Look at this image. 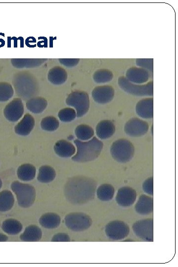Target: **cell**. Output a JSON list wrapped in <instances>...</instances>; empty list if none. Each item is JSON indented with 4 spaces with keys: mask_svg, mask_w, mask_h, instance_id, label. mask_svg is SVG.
Returning <instances> with one entry per match:
<instances>
[{
    "mask_svg": "<svg viewBox=\"0 0 178 267\" xmlns=\"http://www.w3.org/2000/svg\"><path fill=\"white\" fill-rule=\"evenodd\" d=\"M97 184L94 179L85 176L71 178L65 187V194L69 202L74 205H84L92 200Z\"/></svg>",
    "mask_w": 178,
    "mask_h": 267,
    "instance_id": "obj_1",
    "label": "cell"
},
{
    "mask_svg": "<svg viewBox=\"0 0 178 267\" xmlns=\"http://www.w3.org/2000/svg\"><path fill=\"white\" fill-rule=\"evenodd\" d=\"M77 151L72 160L77 162H87L97 159L103 149V144L96 137L88 142H82L79 140L75 141Z\"/></svg>",
    "mask_w": 178,
    "mask_h": 267,
    "instance_id": "obj_2",
    "label": "cell"
},
{
    "mask_svg": "<svg viewBox=\"0 0 178 267\" xmlns=\"http://www.w3.org/2000/svg\"><path fill=\"white\" fill-rule=\"evenodd\" d=\"M13 84L17 95L23 99H30L38 93V84L30 74L19 73L14 77Z\"/></svg>",
    "mask_w": 178,
    "mask_h": 267,
    "instance_id": "obj_3",
    "label": "cell"
},
{
    "mask_svg": "<svg viewBox=\"0 0 178 267\" xmlns=\"http://www.w3.org/2000/svg\"><path fill=\"white\" fill-rule=\"evenodd\" d=\"M110 154L116 161L127 163L134 157L135 148L130 141L125 139H119L112 144Z\"/></svg>",
    "mask_w": 178,
    "mask_h": 267,
    "instance_id": "obj_4",
    "label": "cell"
},
{
    "mask_svg": "<svg viewBox=\"0 0 178 267\" xmlns=\"http://www.w3.org/2000/svg\"><path fill=\"white\" fill-rule=\"evenodd\" d=\"M11 188L17 196L19 205L23 208H28L34 203L36 191L31 185L15 181L11 185Z\"/></svg>",
    "mask_w": 178,
    "mask_h": 267,
    "instance_id": "obj_5",
    "label": "cell"
},
{
    "mask_svg": "<svg viewBox=\"0 0 178 267\" xmlns=\"http://www.w3.org/2000/svg\"><path fill=\"white\" fill-rule=\"evenodd\" d=\"M118 85L126 92L136 96H152L153 94V81L144 85H137L130 82L126 77L118 79Z\"/></svg>",
    "mask_w": 178,
    "mask_h": 267,
    "instance_id": "obj_6",
    "label": "cell"
},
{
    "mask_svg": "<svg viewBox=\"0 0 178 267\" xmlns=\"http://www.w3.org/2000/svg\"><path fill=\"white\" fill-rule=\"evenodd\" d=\"M66 103L76 109L77 117H82L85 115L89 109L90 100L88 94L83 91L73 92L68 97Z\"/></svg>",
    "mask_w": 178,
    "mask_h": 267,
    "instance_id": "obj_7",
    "label": "cell"
},
{
    "mask_svg": "<svg viewBox=\"0 0 178 267\" xmlns=\"http://www.w3.org/2000/svg\"><path fill=\"white\" fill-rule=\"evenodd\" d=\"M65 224L70 230L75 232H82L88 230L92 224L91 217L83 213H71L65 218Z\"/></svg>",
    "mask_w": 178,
    "mask_h": 267,
    "instance_id": "obj_8",
    "label": "cell"
},
{
    "mask_svg": "<svg viewBox=\"0 0 178 267\" xmlns=\"http://www.w3.org/2000/svg\"><path fill=\"white\" fill-rule=\"evenodd\" d=\"M130 232L128 225L122 221L115 220L109 222L105 227L107 237L112 240H122L128 236Z\"/></svg>",
    "mask_w": 178,
    "mask_h": 267,
    "instance_id": "obj_9",
    "label": "cell"
},
{
    "mask_svg": "<svg viewBox=\"0 0 178 267\" xmlns=\"http://www.w3.org/2000/svg\"><path fill=\"white\" fill-rule=\"evenodd\" d=\"M135 235L141 239L147 241L153 240V221L147 219L137 221L133 226Z\"/></svg>",
    "mask_w": 178,
    "mask_h": 267,
    "instance_id": "obj_10",
    "label": "cell"
},
{
    "mask_svg": "<svg viewBox=\"0 0 178 267\" xmlns=\"http://www.w3.org/2000/svg\"><path fill=\"white\" fill-rule=\"evenodd\" d=\"M149 128V124L146 121L138 118H133L126 123L125 131L129 136L140 137L147 134Z\"/></svg>",
    "mask_w": 178,
    "mask_h": 267,
    "instance_id": "obj_11",
    "label": "cell"
},
{
    "mask_svg": "<svg viewBox=\"0 0 178 267\" xmlns=\"http://www.w3.org/2000/svg\"><path fill=\"white\" fill-rule=\"evenodd\" d=\"M137 198L136 190L129 187H124L118 190L116 201L119 206L129 207L135 202Z\"/></svg>",
    "mask_w": 178,
    "mask_h": 267,
    "instance_id": "obj_12",
    "label": "cell"
},
{
    "mask_svg": "<svg viewBox=\"0 0 178 267\" xmlns=\"http://www.w3.org/2000/svg\"><path fill=\"white\" fill-rule=\"evenodd\" d=\"M24 107L22 100L16 98L5 107L4 113L6 118L11 122L18 121L23 115Z\"/></svg>",
    "mask_w": 178,
    "mask_h": 267,
    "instance_id": "obj_13",
    "label": "cell"
},
{
    "mask_svg": "<svg viewBox=\"0 0 178 267\" xmlns=\"http://www.w3.org/2000/svg\"><path fill=\"white\" fill-rule=\"evenodd\" d=\"M114 90L109 85H102L94 89L92 95L94 100L100 104H105L110 102L114 96Z\"/></svg>",
    "mask_w": 178,
    "mask_h": 267,
    "instance_id": "obj_14",
    "label": "cell"
},
{
    "mask_svg": "<svg viewBox=\"0 0 178 267\" xmlns=\"http://www.w3.org/2000/svg\"><path fill=\"white\" fill-rule=\"evenodd\" d=\"M126 78L132 83L141 84L148 81L150 74L147 70L133 67L127 71Z\"/></svg>",
    "mask_w": 178,
    "mask_h": 267,
    "instance_id": "obj_15",
    "label": "cell"
},
{
    "mask_svg": "<svg viewBox=\"0 0 178 267\" xmlns=\"http://www.w3.org/2000/svg\"><path fill=\"white\" fill-rule=\"evenodd\" d=\"M96 130L97 135L100 139H107L113 135L115 132V126L112 121L104 120L98 124Z\"/></svg>",
    "mask_w": 178,
    "mask_h": 267,
    "instance_id": "obj_16",
    "label": "cell"
},
{
    "mask_svg": "<svg viewBox=\"0 0 178 267\" xmlns=\"http://www.w3.org/2000/svg\"><path fill=\"white\" fill-rule=\"evenodd\" d=\"M136 112L141 117L151 119L153 117V99L147 98L138 102L136 107Z\"/></svg>",
    "mask_w": 178,
    "mask_h": 267,
    "instance_id": "obj_17",
    "label": "cell"
},
{
    "mask_svg": "<svg viewBox=\"0 0 178 267\" xmlns=\"http://www.w3.org/2000/svg\"><path fill=\"white\" fill-rule=\"evenodd\" d=\"M68 76V73L64 68L55 66L49 71L48 79L54 85H62L66 82Z\"/></svg>",
    "mask_w": 178,
    "mask_h": 267,
    "instance_id": "obj_18",
    "label": "cell"
},
{
    "mask_svg": "<svg viewBox=\"0 0 178 267\" xmlns=\"http://www.w3.org/2000/svg\"><path fill=\"white\" fill-rule=\"evenodd\" d=\"M153 209V198L145 194L141 195L135 206L136 212L139 214L147 215L152 214Z\"/></svg>",
    "mask_w": 178,
    "mask_h": 267,
    "instance_id": "obj_19",
    "label": "cell"
},
{
    "mask_svg": "<svg viewBox=\"0 0 178 267\" xmlns=\"http://www.w3.org/2000/svg\"><path fill=\"white\" fill-rule=\"evenodd\" d=\"M35 120L33 116L29 114H26L15 127V132L20 135H28L33 130Z\"/></svg>",
    "mask_w": 178,
    "mask_h": 267,
    "instance_id": "obj_20",
    "label": "cell"
},
{
    "mask_svg": "<svg viewBox=\"0 0 178 267\" xmlns=\"http://www.w3.org/2000/svg\"><path fill=\"white\" fill-rule=\"evenodd\" d=\"M54 151L59 157L70 158L75 155L76 148L71 143L66 140H60L55 143Z\"/></svg>",
    "mask_w": 178,
    "mask_h": 267,
    "instance_id": "obj_21",
    "label": "cell"
},
{
    "mask_svg": "<svg viewBox=\"0 0 178 267\" xmlns=\"http://www.w3.org/2000/svg\"><path fill=\"white\" fill-rule=\"evenodd\" d=\"M47 60L45 58H13L11 59V62L16 68H34L40 66Z\"/></svg>",
    "mask_w": 178,
    "mask_h": 267,
    "instance_id": "obj_22",
    "label": "cell"
},
{
    "mask_svg": "<svg viewBox=\"0 0 178 267\" xmlns=\"http://www.w3.org/2000/svg\"><path fill=\"white\" fill-rule=\"evenodd\" d=\"M60 216L54 213H47L43 214L39 219L40 225L44 228L53 229L57 228L60 225Z\"/></svg>",
    "mask_w": 178,
    "mask_h": 267,
    "instance_id": "obj_23",
    "label": "cell"
},
{
    "mask_svg": "<svg viewBox=\"0 0 178 267\" xmlns=\"http://www.w3.org/2000/svg\"><path fill=\"white\" fill-rule=\"evenodd\" d=\"M42 236L41 230L36 225L27 227L24 232L20 236L22 241L35 242L39 241Z\"/></svg>",
    "mask_w": 178,
    "mask_h": 267,
    "instance_id": "obj_24",
    "label": "cell"
},
{
    "mask_svg": "<svg viewBox=\"0 0 178 267\" xmlns=\"http://www.w3.org/2000/svg\"><path fill=\"white\" fill-rule=\"evenodd\" d=\"M15 203V198L12 192L5 190L0 192V212H6L11 210Z\"/></svg>",
    "mask_w": 178,
    "mask_h": 267,
    "instance_id": "obj_25",
    "label": "cell"
},
{
    "mask_svg": "<svg viewBox=\"0 0 178 267\" xmlns=\"http://www.w3.org/2000/svg\"><path fill=\"white\" fill-rule=\"evenodd\" d=\"M47 101L42 97H35L29 99L26 104L27 108L34 113H42L47 107Z\"/></svg>",
    "mask_w": 178,
    "mask_h": 267,
    "instance_id": "obj_26",
    "label": "cell"
},
{
    "mask_svg": "<svg viewBox=\"0 0 178 267\" xmlns=\"http://www.w3.org/2000/svg\"><path fill=\"white\" fill-rule=\"evenodd\" d=\"M35 167L30 164H24L20 166L17 171L19 179L23 181L32 180L36 175Z\"/></svg>",
    "mask_w": 178,
    "mask_h": 267,
    "instance_id": "obj_27",
    "label": "cell"
},
{
    "mask_svg": "<svg viewBox=\"0 0 178 267\" xmlns=\"http://www.w3.org/2000/svg\"><path fill=\"white\" fill-rule=\"evenodd\" d=\"M23 225L19 221L14 219H9L4 221L2 229L5 233L11 235L19 234L23 230Z\"/></svg>",
    "mask_w": 178,
    "mask_h": 267,
    "instance_id": "obj_28",
    "label": "cell"
},
{
    "mask_svg": "<svg viewBox=\"0 0 178 267\" xmlns=\"http://www.w3.org/2000/svg\"><path fill=\"white\" fill-rule=\"evenodd\" d=\"M114 187L110 184L101 185L97 190L98 198L103 202H107L111 200L114 195Z\"/></svg>",
    "mask_w": 178,
    "mask_h": 267,
    "instance_id": "obj_29",
    "label": "cell"
},
{
    "mask_svg": "<svg viewBox=\"0 0 178 267\" xmlns=\"http://www.w3.org/2000/svg\"><path fill=\"white\" fill-rule=\"evenodd\" d=\"M55 176V171L53 168L44 165L40 168L37 179L41 183H47L52 181Z\"/></svg>",
    "mask_w": 178,
    "mask_h": 267,
    "instance_id": "obj_30",
    "label": "cell"
},
{
    "mask_svg": "<svg viewBox=\"0 0 178 267\" xmlns=\"http://www.w3.org/2000/svg\"><path fill=\"white\" fill-rule=\"evenodd\" d=\"M76 137L81 141L90 139L94 135V131L90 126L82 124L78 126L75 131Z\"/></svg>",
    "mask_w": 178,
    "mask_h": 267,
    "instance_id": "obj_31",
    "label": "cell"
},
{
    "mask_svg": "<svg viewBox=\"0 0 178 267\" xmlns=\"http://www.w3.org/2000/svg\"><path fill=\"white\" fill-rule=\"evenodd\" d=\"M113 77L112 73L108 70L102 69L96 71L93 79L97 83H104L110 81Z\"/></svg>",
    "mask_w": 178,
    "mask_h": 267,
    "instance_id": "obj_32",
    "label": "cell"
},
{
    "mask_svg": "<svg viewBox=\"0 0 178 267\" xmlns=\"http://www.w3.org/2000/svg\"><path fill=\"white\" fill-rule=\"evenodd\" d=\"M14 89L9 83L0 82V102H6L14 95Z\"/></svg>",
    "mask_w": 178,
    "mask_h": 267,
    "instance_id": "obj_33",
    "label": "cell"
},
{
    "mask_svg": "<svg viewBox=\"0 0 178 267\" xmlns=\"http://www.w3.org/2000/svg\"><path fill=\"white\" fill-rule=\"evenodd\" d=\"M58 120L53 116H48L43 118L41 122L42 128L48 131H53L59 127Z\"/></svg>",
    "mask_w": 178,
    "mask_h": 267,
    "instance_id": "obj_34",
    "label": "cell"
},
{
    "mask_svg": "<svg viewBox=\"0 0 178 267\" xmlns=\"http://www.w3.org/2000/svg\"><path fill=\"white\" fill-rule=\"evenodd\" d=\"M58 116L62 121L69 122L76 119L77 113L73 108H65L59 111Z\"/></svg>",
    "mask_w": 178,
    "mask_h": 267,
    "instance_id": "obj_35",
    "label": "cell"
},
{
    "mask_svg": "<svg viewBox=\"0 0 178 267\" xmlns=\"http://www.w3.org/2000/svg\"><path fill=\"white\" fill-rule=\"evenodd\" d=\"M153 58H137L136 64L141 68L153 72Z\"/></svg>",
    "mask_w": 178,
    "mask_h": 267,
    "instance_id": "obj_36",
    "label": "cell"
},
{
    "mask_svg": "<svg viewBox=\"0 0 178 267\" xmlns=\"http://www.w3.org/2000/svg\"><path fill=\"white\" fill-rule=\"evenodd\" d=\"M143 189L147 194L153 195V178L147 179L143 184Z\"/></svg>",
    "mask_w": 178,
    "mask_h": 267,
    "instance_id": "obj_37",
    "label": "cell"
},
{
    "mask_svg": "<svg viewBox=\"0 0 178 267\" xmlns=\"http://www.w3.org/2000/svg\"><path fill=\"white\" fill-rule=\"evenodd\" d=\"M60 63L68 67V68H73L77 65L80 61L79 58H60L58 59Z\"/></svg>",
    "mask_w": 178,
    "mask_h": 267,
    "instance_id": "obj_38",
    "label": "cell"
},
{
    "mask_svg": "<svg viewBox=\"0 0 178 267\" xmlns=\"http://www.w3.org/2000/svg\"><path fill=\"white\" fill-rule=\"evenodd\" d=\"M71 240L70 236L65 233H58L55 234L51 239L53 242H69Z\"/></svg>",
    "mask_w": 178,
    "mask_h": 267,
    "instance_id": "obj_39",
    "label": "cell"
},
{
    "mask_svg": "<svg viewBox=\"0 0 178 267\" xmlns=\"http://www.w3.org/2000/svg\"><path fill=\"white\" fill-rule=\"evenodd\" d=\"M8 240V237L2 233H0V242L7 241Z\"/></svg>",
    "mask_w": 178,
    "mask_h": 267,
    "instance_id": "obj_40",
    "label": "cell"
},
{
    "mask_svg": "<svg viewBox=\"0 0 178 267\" xmlns=\"http://www.w3.org/2000/svg\"><path fill=\"white\" fill-rule=\"evenodd\" d=\"M2 187V182L1 179H0V189H1Z\"/></svg>",
    "mask_w": 178,
    "mask_h": 267,
    "instance_id": "obj_41",
    "label": "cell"
}]
</instances>
